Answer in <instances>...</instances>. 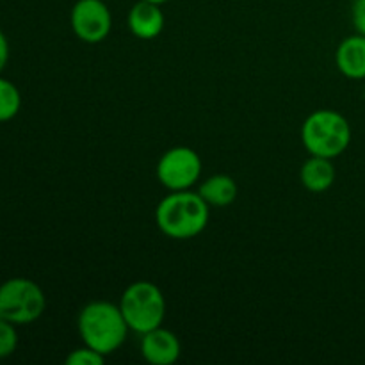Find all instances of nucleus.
Here are the masks:
<instances>
[{
    "label": "nucleus",
    "instance_id": "f257e3e1",
    "mask_svg": "<svg viewBox=\"0 0 365 365\" xmlns=\"http://www.w3.org/2000/svg\"><path fill=\"white\" fill-rule=\"evenodd\" d=\"M155 220L160 232L171 239H192L209 223V203L192 191H173L159 203Z\"/></svg>",
    "mask_w": 365,
    "mask_h": 365
},
{
    "label": "nucleus",
    "instance_id": "f03ea898",
    "mask_svg": "<svg viewBox=\"0 0 365 365\" xmlns=\"http://www.w3.org/2000/svg\"><path fill=\"white\" fill-rule=\"evenodd\" d=\"M77 327L82 342L103 356L120 349L130 330L120 305L109 302L88 303L78 314Z\"/></svg>",
    "mask_w": 365,
    "mask_h": 365
},
{
    "label": "nucleus",
    "instance_id": "7ed1b4c3",
    "mask_svg": "<svg viewBox=\"0 0 365 365\" xmlns=\"http://www.w3.org/2000/svg\"><path fill=\"white\" fill-rule=\"evenodd\" d=\"M302 139L310 155L335 159L348 150L351 143V127L337 110L319 109L303 123Z\"/></svg>",
    "mask_w": 365,
    "mask_h": 365
},
{
    "label": "nucleus",
    "instance_id": "20e7f679",
    "mask_svg": "<svg viewBox=\"0 0 365 365\" xmlns=\"http://www.w3.org/2000/svg\"><path fill=\"white\" fill-rule=\"evenodd\" d=\"M120 309L128 328L143 335L163 324L166 317V299L155 284L141 280L125 289Z\"/></svg>",
    "mask_w": 365,
    "mask_h": 365
},
{
    "label": "nucleus",
    "instance_id": "39448f33",
    "mask_svg": "<svg viewBox=\"0 0 365 365\" xmlns=\"http://www.w3.org/2000/svg\"><path fill=\"white\" fill-rule=\"evenodd\" d=\"M45 307V292L29 278H9L0 285V316L16 327L38 321Z\"/></svg>",
    "mask_w": 365,
    "mask_h": 365
},
{
    "label": "nucleus",
    "instance_id": "423d86ee",
    "mask_svg": "<svg viewBox=\"0 0 365 365\" xmlns=\"http://www.w3.org/2000/svg\"><path fill=\"white\" fill-rule=\"evenodd\" d=\"M202 175V159L198 153L187 146L170 148L157 164V178L166 189L187 191Z\"/></svg>",
    "mask_w": 365,
    "mask_h": 365
},
{
    "label": "nucleus",
    "instance_id": "0eeeda50",
    "mask_svg": "<svg viewBox=\"0 0 365 365\" xmlns=\"http://www.w3.org/2000/svg\"><path fill=\"white\" fill-rule=\"evenodd\" d=\"M75 36L84 43H100L113 29V16L103 0H77L70 14Z\"/></svg>",
    "mask_w": 365,
    "mask_h": 365
},
{
    "label": "nucleus",
    "instance_id": "6e6552de",
    "mask_svg": "<svg viewBox=\"0 0 365 365\" xmlns=\"http://www.w3.org/2000/svg\"><path fill=\"white\" fill-rule=\"evenodd\" d=\"M180 341L173 331L159 327L143 334L141 355L153 365H171L180 356Z\"/></svg>",
    "mask_w": 365,
    "mask_h": 365
},
{
    "label": "nucleus",
    "instance_id": "1a4fd4ad",
    "mask_svg": "<svg viewBox=\"0 0 365 365\" xmlns=\"http://www.w3.org/2000/svg\"><path fill=\"white\" fill-rule=\"evenodd\" d=\"M128 27L139 39H153L163 32L164 14L160 6L150 0H139L128 13Z\"/></svg>",
    "mask_w": 365,
    "mask_h": 365
},
{
    "label": "nucleus",
    "instance_id": "9d476101",
    "mask_svg": "<svg viewBox=\"0 0 365 365\" xmlns=\"http://www.w3.org/2000/svg\"><path fill=\"white\" fill-rule=\"evenodd\" d=\"M335 63L344 77L353 81L365 78V36L356 32L342 39L335 52Z\"/></svg>",
    "mask_w": 365,
    "mask_h": 365
},
{
    "label": "nucleus",
    "instance_id": "9b49d317",
    "mask_svg": "<svg viewBox=\"0 0 365 365\" xmlns=\"http://www.w3.org/2000/svg\"><path fill=\"white\" fill-rule=\"evenodd\" d=\"M303 185L312 192H323L334 185L335 182V166L331 159L319 155H310L309 160L302 166L299 171Z\"/></svg>",
    "mask_w": 365,
    "mask_h": 365
},
{
    "label": "nucleus",
    "instance_id": "f8f14e48",
    "mask_svg": "<svg viewBox=\"0 0 365 365\" xmlns=\"http://www.w3.org/2000/svg\"><path fill=\"white\" fill-rule=\"evenodd\" d=\"M237 184L228 175H212L202 182L198 187V195L209 203V207H227L237 198Z\"/></svg>",
    "mask_w": 365,
    "mask_h": 365
},
{
    "label": "nucleus",
    "instance_id": "ddd939ff",
    "mask_svg": "<svg viewBox=\"0 0 365 365\" xmlns=\"http://www.w3.org/2000/svg\"><path fill=\"white\" fill-rule=\"evenodd\" d=\"M21 109L20 89L7 78L0 77V123L13 120Z\"/></svg>",
    "mask_w": 365,
    "mask_h": 365
},
{
    "label": "nucleus",
    "instance_id": "4468645a",
    "mask_svg": "<svg viewBox=\"0 0 365 365\" xmlns=\"http://www.w3.org/2000/svg\"><path fill=\"white\" fill-rule=\"evenodd\" d=\"M18 348L16 324L0 316V359H7Z\"/></svg>",
    "mask_w": 365,
    "mask_h": 365
},
{
    "label": "nucleus",
    "instance_id": "2eb2a0df",
    "mask_svg": "<svg viewBox=\"0 0 365 365\" xmlns=\"http://www.w3.org/2000/svg\"><path fill=\"white\" fill-rule=\"evenodd\" d=\"M103 362H106V356L86 344L84 348L73 349L66 356V365H102Z\"/></svg>",
    "mask_w": 365,
    "mask_h": 365
},
{
    "label": "nucleus",
    "instance_id": "dca6fc26",
    "mask_svg": "<svg viewBox=\"0 0 365 365\" xmlns=\"http://www.w3.org/2000/svg\"><path fill=\"white\" fill-rule=\"evenodd\" d=\"M351 18L356 32L365 36V0H353Z\"/></svg>",
    "mask_w": 365,
    "mask_h": 365
},
{
    "label": "nucleus",
    "instance_id": "f3484780",
    "mask_svg": "<svg viewBox=\"0 0 365 365\" xmlns=\"http://www.w3.org/2000/svg\"><path fill=\"white\" fill-rule=\"evenodd\" d=\"M7 61H9V41H7L6 34L0 31V71L6 68Z\"/></svg>",
    "mask_w": 365,
    "mask_h": 365
},
{
    "label": "nucleus",
    "instance_id": "a211bd4d",
    "mask_svg": "<svg viewBox=\"0 0 365 365\" xmlns=\"http://www.w3.org/2000/svg\"><path fill=\"white\" fill-rule=\"evenodd\" d=\"M150 2H155V4H159V6H160V4L168 2V0H150Z\"/></svg>",
    "mask_w": 365,
    "mask_h": 365
}]
</instances>
